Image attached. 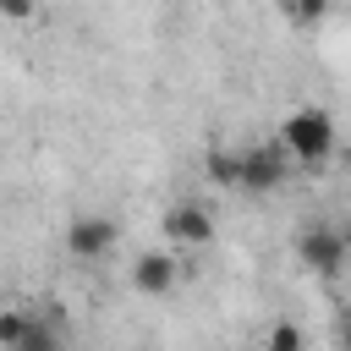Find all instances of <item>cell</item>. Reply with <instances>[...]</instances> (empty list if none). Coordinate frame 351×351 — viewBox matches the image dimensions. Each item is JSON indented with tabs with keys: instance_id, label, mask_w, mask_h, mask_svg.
Returning a JSON list of instances; mask_svg holds the SVG:
<instances>
[{
	"instance_id": "obj_6",
	"label": "cell",
	"mask_w": 351,
	"mask_h": 351,
	"mask_svg": "<svg viewBox=\"0 0 351 351\" xmlns=\"http://www.w3.org/2000/svg\"><path fill=\"white\" fill-rule=\"evenodd\" d=\"M132 285H137L143 296L176 291V252H143V258L132 263Z\"/></svg>"
},
{
	"instance_id": "obj_10",
	"label": "cell",
	"mask_w": 351,
	"mask_h": 351,
	"mask_svg": "<svg viewBox=\"0 0 351 351\" xmlns=\"http://www.w3.org/2000/svg\"><path fill=\"white\" fill-rule=\"evenodd\" d=\"M16 351H60V335H55L49 324H38V318H33V329H27V340H22Z\"/></svg>"
},
{
	"instance_id": "obj_1",
	"label": "cell",
	"mask_w": 351,
	"mask_h": 351,
	"mask_svg": "<svg viewBox=\"0 0 351 351\" xmlns=\"http://www.w3.org/2000/svg\"><path fill=\"white\" fill-rule=\"evenodd\" d=\"M280 148L296 159V165H324L329 154H335V121H329V110H318V104H307V110H291L285 115V126H280Z\"/></svg>"
},
{
	"instance_id": "obj_7",
	"label": "cell",
	"mask_w": 351,
	"mask_h": 351,
	"mask_svg": "<svg viewBox=\"0 0 351 351\" xmlns=\"http://www.w3.org/2000/svg\"><path fill=\"white\" fill-rule=\"evenodd\" d=\"M27 329H33V318H27V313L0 307V351H16V346L27 340Z\"/></svg>"
},
{
	"instance_id": "obj_5",
	"label": "cell",
	"mask_w": 351,
	"mask_h": 351,
	"mask_svg": "<svg viewBox=\"0 0 351 351\" xmlns=\"http://www.w3.org/2000/svg\"><path fill=\"white\" fill-rule=\"evenodd\" d=\"M165 236H170L176 247H208V241H214V219H208L203 203H176V208L165 214Z\"/></svg>"
},
{
	"instance_id": "obj_3",
	"label": "cell",
	"mask_w": 351,
	"mask_h": 351,
	"mask_svg": "<svg viewBox=\"0 0 351 351\" xmlns=\"http://www.w3.org/2000/svg\"><path fill=\"white\" fill-rule=\"evenodd\" d=\"M110 247H115V219H104V214H77V219L66 225V252H71L77 263H99Z\"/></svg>"
},
{
	"instance_id": "obj_4",
	"label": "cell",
	"mask_w": 351,
	"mask_h": 351,
	"mask_svg": "<svg viewBox=\"0 0 351 351\" xmlns=\"http://www.w3.org/2000/svg\"><path fill=\"white\" fill-rule=\"evenodd\" d=\"M291 176V154L285 148H247L241 154V192H274Z\"/></svg>"
},
{
	"instance_id": "obj_8",
	"label": "cell",
	"mask_w": 351,
	"mask_h": 351,
	"mask_svg": "<svg viewBox=\"0 0 351 351\" xmlns=\"http://www.w3.org/2000/svg\"><path fill=\"white\" fill-rule=\"evenodd\" d=\"M208 181H219V186H241V154L214 148V154H208Z\"/></svg>"
},
{
	"instance_id": "obj_9",
	"label": "cell",
	"mask_w": 351,
	"mask_h": 351,
	"mask_svg": "<svg viewBox=\"0 0 351 351\" xmlns=\"http://www.w3.org/2000/svg\"><path fill=\"white\" fill-rule=\"evenodd\" d=\"M263 351H307V340H302L296 324H274V329L263 335Z\"/></svg>"
},
{
	"instance_id": "obj_2",
	"label": "cell",
	"mask_w": 351,
	"mask_h": 351,
	"mask_svg": "<svg viewBox=\"0 0 351 351\" xmlns=\"http://www.w3.org/2000/svg\"><path fill=\"white\" fill-rule=\"evenodd\" d=\"M346 252H351V236H346L340 225H307V230L296 236V258H302L313 274H340Z\"/></svg>"
},
{
	"instance_id": "obj_11",
	"label": "cell",
	"mask_w": 351,
	"mask_h": 351,
	"mask_svg": "<svg viewBox=\"0 0 351 351\" xmlns=\"http://www.w3.org/2000/svg\"><path fill=\"white\" fill-rule=\"evenodd\" d=\"M291 16H296V22H318L324 5H318V0H313V5H291Z\"/></svg>"
}]
</instances>
